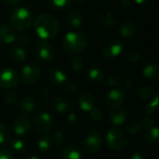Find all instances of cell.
<instances>
[{
	"label": "cell",
	"mask_w": 159,
	"mask_h": 159,
	"mask_svg": "<svg viewBox=\"0 0 159 159\" xmlns=\"http://www.w3.org/2000/svg\"><path fill=\"white\" fill-rule=\"evenodd\" d=\"M34 30L41 39H51L58 34L60 23L53 15L49 13H43L35 20Z\"/></svg>",
	"instance_id": "1"
},
{
	"label": "cell",
	"mask_w": 159,
	"mask_h": 159,
	"mask_svg": "<svg viewBox=\"0 0 159 159\" xmlns=\"http://www.w3.org/2000/svg\"><path fill=\"white\" fill-rule=\"evenodd\" d=\"M64 49L71 54H78L83 52L88 46L86 36L77 32H70L65 34L62 40Z\"/></svg>",
	"instance_id": "2"
},
{
	"label": "cell",
	"mask_w": 159,
	"mask_h": 159,
	"mask_svg": "<svg viewBox=\"0 0 159 159\" xmlns=\"http://www.w3.org/2000/svg\"><path fill=\"white\" fill-rule=\"evenodd\" d=\"M10 22L14 30L26 31L33 23V14L29 8L19 7L13 10L10 16Z\"/></svg>",
	"instance_id": "3"
},
{
	"label": "cell",
	"mask_w": 159,
	"mask_h": 159,
	"mask_svg": "<svg viewBox=\"0 0 159 159\" xmlns=\"http://www.w3.org/2000/svg\"><path fill=\"white\" fill-rule=\"evenodd\" d=\"M106 143L113 150H122L128 144V138L119 128H113L107 132Z\"/></svg>",
	"instance_id": "4"
},
{
	"label": "cell",
	"mask_w": 159,
	"mask_h": 159,
	"mask_svg": "<svg viewBox=\"0 0 159 159\" xmlns=\"http://www.w3.org/2000/svg\"><path fill=\"white\" fill-rule=\"evenodd\" d=\"M102 145V137L97 130L88 131L83 139V146L85 150L90 154H96L100 151Z\"/></svg>",
	"instance_id": "5"
},
{
	"label": "cell",
	"mask_w": 159,
	"mask_h": 159,
	"mask_svg": "<svg viewBox=\"0 0 159 159\" xmlns=\"http://www.w3.org/2000/svg\"><path fill=\"white\" fill-rule=\"evenodd\" d=\"M52 126V118L47 112L37 113L33 119V127L38 133L45 134L48 132Z\"/></svg>",
	"instance_id": "6"
},
{
	"label": "cell",
	"mask_w": 159,
	"mask_h": 159,
	"mask_svg": "<svg viewBox=\"0 0 159 159\" xmlns=\"http://www.w3.org/2000/svg\"><path fill=\"white\" fill-rule=\"evenodd\" d=\"M123 50L122 44L116 39H108L102 47V53L107 60H113L118 57Z\"/></svg>",
	"instance_id": "7"
},
{
	"label": "cell",
	"mask_w": 159,
	"mask_h": 159,
	"mask_svg": "<svg viewBox=\"0 0 159 159\" xmlns=\"http://www.w3.org/2000/svg\"><path fill=\"white\" fill-rule=\"evenodd\" d=\"M18 83L19 75L14 69L6 67L0 71V87L4 89H13Z\"/></svg>",
	"instance_id": "8"
},
{
	"label": "cell",
	"mask_w": 159,
	"mask_h": 159,
	"mask_svg": "<svg viewBox=\"0 0 159 159\" xmlns=\"http://www.w3.org/2000/svg\"><path fill=\"white\" fill-rule=\"evenodd\" d=\"M125 90L121 89H113L106 96V104L112 110L122 107L125 102Z\"/></svg>",
	"instance_id": "9"
},
{
	"label": "cell",
	"mask_w": 159,
	"mask_h": 159,
	"mask_svg": "<svg viewBox=\"0 0 159 159\" xmlns=\"http://www.w3.org/2000/svg\"><path fill=\"white\" fill-rule=\"evenodd\" d=\"M36 51L39 59L44 62H49L55 56L53 47L44 39H40L36 43Z\"/></svg>",
	"instance_id": "10"
},
{
	"label": "cell",
	"mask_w": 159,
	"mask_h": 159,
	"mask_svg": "<svg viewBox=\"0 0 159 159\" xmlns=\"http://www.w3.org/2000/svg\"><path fill=\"white\" fill-rule=\"evenodd\" d=\"M41 75L40 68L35 64H27L22 67L20 72L21 80L26 84L35 83Z\"/></svg>",
	"instance_id": "11"
},
{
	"label": "cell",
	"mask_w": 159,
	"mask_h": 159,
	"mask_svg": "<svg viewBox=\"0 0 159 159\" xmlns=\"http://www.w3.org/2000/svg\"><path fill=\"white\" fill-rule=\"evenodd\" d=\"M31 126H32V123L28 116H26L25 115L20 116L16 117L13 122V130L15 134L19 136H22L30 130Z\"/></svg>",
	"instance_id": "12"
},
{
	"label": "cell",
	"mask_w": 159,
	"mask_h": 159,
	"mask_svg": "<svg viewBox=\"0 0 159 159\" xmlns=\"http://www.w3.org/2000/svg\"><path fill=\"white\" fill-rule=\"evenodd\" d=\"M16 32L10 25H0V43L3 45H9L16 41Z\"/></svg>",
	"instance_id": "13"
},
{
	"label": "cell",
	"mask_w": 159,
	"mask_h": 159,
	"mask_svg": "<svg viewBox=\"0 0 159 159\" xmlns=\"http://www.w3.org/2000/svg\"><path fill=\"white\" fill-rule=\"evenodd\" d=\"M73 107V102L71 99L64 96H58L53 101V108L58 113H64L69 111Z\"/></svg>",
	"instance_id": "14"
},
{
	"label": "cell",
	"mask_w": 159,
	"mask_h": 159,
	"mask_svg": "<svg viewBox=\"0 0 159 159\" xmlns=\"http://www.w3.org/2000/svg\"><path fill=\"white\" fill-rule=\"evenodd\" d=\"M83 21L82 14L79 10L73 8L70 9L66 14V22L72 28H78L81 26Z\"/></svg>",
	"instance_id": "15"
},
{
	"label": "cell",
	"mask_w": 159,
	"mask_h": 159,
	"mask_svg": "<svg viewBox=\"0 0 159 159\" xmlns=\"http://www.w3.org/2000/svg\"><path fill=\"white\" fill-rule=\"evenodd\" d=\"M127 118H128V112L123 107L112 110L110 114V121L115 126H120L124 124Z\"/></svg>",
	"instance_id": "16"
},
{
	"label": "cell",
	"mask_w": 159,
	"mask_h": 159,
	"mask_svg": "<svg viewBox=\"0 0 159 159\" xmlns=\"http://www.w3.org/2000/svg\"><path fill=\"white\" fill-rule=\"evenodd\" d=\"M78 104H79V107L83 111L89 112L91 109L94 108L95 99H94V97H93V95L91 93L83 92L78 98Z\"/></svg>",
	"instance_id": "17"
},
{
	"label": "cell",
	"mask_w": 159,
	"mask_h": 159,
	"mask_svg": "<svg viewBox=\"0 0 159 159\" xmlns=\"http://www.w3.org/2000/svg\"><path fill=\"white\" fill-rule=\"evenodd\" d=\"M99 20L102 27L105 29L114 28L116 25V15L109 11H102L99 14Z\"/></svg>",
	"instance_id": "18"
},
{
	"label": "cell",
	"mask_w": 159,
	"mask_h": 159,
	"mask_svg": "<svg viewBox=\"0 0 159 159\" xmlns=\"http://www.w3.org/2000/svg\"><path fill=\"white\" fill-rule=\"evenodd\" d=\"M62 159H83L82 151L75 145L65 146L61 152Z\"/></svg>",
	"instance_id": "19"
},
{
	"label": "cell",
	"mask_w": 159,
	"mask_h": 159,
	"mask_svg": "<svg viewBox=\"0 0 159 159\" xmlns=\"http://www.w3.org/2000/svg\"><path fill=\"white\" fill-rule=\"evenodd\" d=\"M120 35L125 39V40H130L134 37L136 30L135 26L132 21L130 20H125L121 26H120Z\"/></svg>",
	"instance_id": "20"
},
{
	"label": "cell",
	"mask_w": 159,
	"mask_h": 159,
	"mask_svg": "<svg viewBox=\"0 0 159 159\" xmlns=\"http://www.w3.org/2000/svg\"><path fill=\"white\" fill-rule=\"evenodd\" d=\"M35 107H36V102L34 98L30 95L24 97L20 104V109L24 115L32 114L35 110Z\"/></svg>",
	"instance_id": "21"
},
{
	"label": "cell",
	"mask_w": 159,
	"mask_h": 159,
	"mask_svg": "<svg viewBox=\"0 0 159 159\" xmlns=\"http://www.w3.org/2000/svg\"><path fill=\"white\" fill-rule=\"evenodd\" d=\"M48 77H49L50 82L54 85H57V86L64 84L67 80V76H66L65 73L59 68L51 70L49 72Z\"/></svg>",
	"instance_id": "22"
},
{
	"label": "cell",
	"mask_w": 159,
	"mask_h": 159,
	"mask_svg": "<svg viewBox=\"0 0 159 159\" xmlns=\"http://www.w3.org/2000/svg\"><path fill=\"white\" fill-rule=\"evenodd\" d=\"M143 75L151 80V81H157L159 78V67L156 63H149L147 64L143 70Z\"/></svg>",
	"instance_id": "23"
},
{
	"label": "cell",
	"mask_w": 159,
	"mask_h": 159,
	"mask_svg": "<svg viewBox=\"0 0 159 159\" xmlns=\"http://www.w3.org/2000/svg\"><path fill=\"white\" fill-rule=\"evenodd\" d=\"M9 56L14 62L20 63V62L24 61L27 54H26V50L21 46H16L10 49Z\"/></svg>",
	"instance_id": "24"
},
{
	"label": "cell",
	"mask_w": 159,
	"mask_h": 159,
	"mask_svg": "<svg viewBox=\"0 0 159 159\" xmlns=\"http://www.w3.org/2000/svg\"><path fill=\"white\" fill-rule=\"evenodd\" d=\"M7 143L10 149L17 154H21L26 150V143L22 139L14 138L12 140H9Z\"/></svg>",
	"instance_id": "25"
},
{
	"label": "cell",
	"mask_w": 159,
	"mask_h": 159,
	"mask_svg": "<svg viewBox=\"0 0 159 159\" xmlns=\"http://www.w3.org/2000/svg\"><path fill=\"white\" fill-rule=\"evenodd\" d=\"M144 140L149 144H157L159 142L158 129L157 127H153L149 129H146L144 133Z\"/></svg>",
	"instance_id": "26"
},
{
	"label": "cell",
	"mask_w": 159,
	"mask_h": 159,
	"mask_svg": "<svg viewBox=\"0 0 159 159\" xmlns=\"http://www.w3.org/2000/svg\"><path fill=\"white\" fill-rule=\"evenodd\" d=\"M138 93H139L140 97L144 101H151L157 95L156 90L152 87H149V86L141 87L138 90Z\"/></svg>",
	"instance_id": "27"
},
{
	"label": "cell",
	"mask_w": 159,
	"mask_h": 159,
	"mask_svg": "<svg viewBox=\"0 0 159 159\" xmlns=\"http://www.w3.org/2000/svg\"><path fill=\"white\" fill-rule=\"evenodd\" d=\"M88 77L90 81L94 83H101L104 79V74L102 70L98 68H91L88 72Z\"/></svg>",
	"instance_id": "28"
},
{
	"label": "cell",
	"mask_w": 159,
	"mask_h": 159,
	"mask_svg": "<svg viewBox=\"0 0 159 159\" xmlns=\"http://www.w3.org/2000/svg\"><path fill=\"white\" fill-rule=\"evenodd\" d=\"M48 3L51 7L61 11L68 8L72 3V0H48Z\"/></svg>",
	"instance_id": "29"
},
{
	"label": "cell",
	"mask_w": 159,
	"mask_h": 159,
	"mask_svg": "<svg viewBox=\"0 0 159 159\" xmlns=\"http://www.w3.org/2000/svg\"><path fill=\"white\" fill-rule=\"evenodd\" d=\"M51 144H52L51 139L48 136H43L37 142V148L40 152L46 153L50 149Z\"/></svg>",
	"instance_id": "30"
},
{
	"label": "cell",
	"mask_w": 159,
	"mask_h": 159,
	"mask_svg": "<svg viewBox=\"0 0 159 159\" xmlns=\"http://www.w3.org/2000/svg\"><path fill=\"white\" fill-rule=\"evenodd\" d=\"M143 129V126L141 124L140 121H137V120H132L130 121L129 123H128L127 127H126V129L129 133L132 134V135H135V134H138L141 132Z\"/></svg>",
	"instance_id": "31"
},
{
	"label": "cell",
	"mask_w": 159,
	"mask_h": 159,
	"mask_svg": "<svg viewBox=\"0 0 159 159\" xmlns=\"http://www.w3.org/2000/svg\"><path fill=\"white\" fill-rule=\"evenodd\" d=\"M10 140V130L2 122H0V144L7 143Z\"/></svg>",
	"instance_id": "32"
},
{
	"label": "cell",
	"mask_w": 159,
	"mask_h": 159,
	"mask_svg": "<svg viewBox=\"0 0 159 159\" xmlns=\"http://www.w3.org/2000/svg\"><path fill=\"white\" fill-rule=\"evenodd\" d=\"M70 66L73 71L75 72H79L83 69L84 66V61L81 57L79 56H75L71 59L70 61Z\"/></svg>",
	"instance_id": "33"
},
{
	"label": "cell",
	"mask_w": 159,
	"mask_h": 159,
	"mask_svg": "<svg viewBox=\"0 0 159 159\" xmlns=\"http://www.w3.org/2000/svg\"><path fill=\"white\" fill-rule=\"evenodd\" d=\"M51 142L54 143V145L56 146H61L64 144L65 143V135L62 131L61 130H57L53 133V136H52V140Z\"/></svg>",
	"instance_id": "34"
},
{
	"label": "cell",
	"mask_w": 159,
	"mask_h": 159,
	"mask_svg": "<svg viewBox=\"0 0 159 159\" xmlns=\"http://www.w3.org/2000/svg\"><path fill=\"white\" fill-rule=\"evenodd\" d=\"M129 59L132 62H137L141 59V51L136 47H131L129 50Z\"/></svg>",
	"instance_id": "35"
},
{
	"label": "cell",
	"mask_w": 159,
	"mask_h": 159,
	"mask_svg": "<svg viewBox=\"0 0 159 159\" xmlns=\"http://www.w3.org/2000/svg\"><path fill=\"white\" fill-rule=\"evenodd\" d=\"M157 104H158V96L157 95L154 99H152L147 104H146V107H145V112H146V115H152L157 108Z\"/></svg>",
	"instance_id": "36"
},
{
	"label": "cell",
	"mask_w": 159,
	"mask_h": 159,
	"mask_svg": "<svg viewBox=\"0 0 159 159\" xmlns=\"http://www.w3.org/2000/svg\"><path fill=\"white\" fill-rule=\"evenodd\" d=\"M122 79L123 77L120 75V74H113L109 76L107 83L110 87H116L122 82Z\"/></svg>",
	"instance_id": "37"
},
{
	"label": "cell",
	"mask_w": 159,
	"mask_h": 159,
	"mask_svg": "<svg viewBox=\"0 0 159 159\" xmlns=\"http://www.w3.org/2000/svg\"><path fill=\"white\" fill-rule=\"evenodd\" d=\"M5 102L8 105H14L17 103L18 102V95L13 92V91H10V92H7L6 95H5Z\"/></svg>",
	"instance_id": "38"
},
{
	"label": "cell",
	"mask_w": 159,
	"mask_h": 159,
	"mask_svg": "<svg viewBox=\"0 0 159 159\" xmlns=\"http://www.w3.org/2000/svg\"><path fill=\"white\" fill-rule=\"evenodd\" d=\"M142 126L145 129H149L153 127H155V120L153 119L152 116H150L149 115L145 116L143 117L142 121H141Z\"/></svg>",
	"instance_id": "39"
},
{
	"label": "cell",
	"mask_w": 159,
	"mask_h": 159,
	"mask_svg": "<svg viewBox=\"0 0 159 159\" xmlns=\"http://www.w3.org/2000/svg\"><path fill=\"white\" fill-rule=\"evenodd\" d=\"M90 117L95 121H100L103 118V112L100 108H93L89 111Z\"/></svg>",
	"instance_id": "40"
},
{
	"label": "cell",
	"mask_w": 159,
	"mask_h": 159,
	"mask_svg": "<svg viewBox=\"0 0 159 159\" xmlns=\"http://www.w3.org/2000/svg\"><path fill=\"white\" fill-rule=\"evenodd\" d=\"M39 94L40 97L43 101V102L46 104L48 101V97H49V90L47 87H41L39 89Z\"/></svg>",
	"instance_id": "41"
},
{
	"label": "cell",
	"mask_w": 159,
	"mask_h": 159,
	"mask_svg": "<svg viewBox=\"0 0 159 159\" xmlns=\"http://www.w3.org/2000/svg\"><path fill=\"white\" fill-rule=\"evenodd\" d=\"M64 89H65L66 92L73 94V93H75V91L77 90V88H76V85L75 83H73V82H67L65 84V86H64Z\"/></svg>",
	"instance_id": "42"
},
{
	"label": "cell",
	"mask_w": 159,
	"mask_h": 159,
	"mask_svg": "<svg viewBox=\"0 0 159 159\" xmlns=\"http://www.w3.org/2000/svg\"><path fill=\"white\" fill-rule=\"evenodd\" d=\"M0 159H15L10 151L6 149H0Z\"/></svg>",
	"instance_id": "43"
},
{
	"label": "cell",
	"mask_w": 159,
	"mask_h": 159,
	"mask_svg": "<svg viewBox=\"0 0 159 159\" xmlns=\"http://www.w3.org/2000/svg\"><path fill=\"white\" fill-rule=\"evenodd\" d=\"M18 41L20 43V46L23 47V46H28L31 42L30 40V37L28 35H25V34H21L18 37Z\"/></svg>",
	"instance_id": "44"
},
{
	"label": "cell",
	"mask_w": 159,
	"mask_h": 159,
	"mask_svg": "<svg viewBox=\"0 0 159 159\" xmlns=\"http://www.w3.org/2000/svg\"><path fill=\"white\" fill-rule=\"evenodd\" d=\"M77 121V116L74 113H71L68 116H67V122L70 124V125H74L75 124V122Z\"/></svg>",
	"instance_id": "45"
},
{
	"label": "cell",
	"mask_w": 159,
	"mask_h": 159,
	"mask_svg": "<svg viewBox=\"0 0 159 159\" xmlns=\"http://www.w3.org/2000/svg\"><path fill=\"white\" fill-rule=\"evenodd\" d=\"M131 159H146V157L143 152H135L132 155Z\"/></svg>",
	"instance_id": "46"
},
{
	"label": "cell",
	"mask_w": 159,
	"mask_h": 159,
	"mask_svg": "<svg viewBox=\"0 0 159 159\" xmlns=\"http://www.w3.org/2000/svg\"><path fill=\"white\" fill-rule=\"evenodd\" d=\"M22 0H7L6 3L8 4V5H11V6H18L21 3Z\"/></svg>",
	"instance_id": "47"
},
{
	"label": "cell",
	"mask_w": 159,
	"mask_h": 159,
	"mask_svg": "<svg viewBox=\"0 0 159 159\" xmlns=\"http://www.w3.org/2000/svg\"><path fill=\"white\" fill-rule=\"evenodd\" d=\"M121 2H122V4H123L124 6L129 7V6H131V5L133 4L134 0H121Z\"/></svg>",
	"instance_id": "48"
},
{
	"label": "cell",
	"mask_w": 159,
	"mask_h": 159,
	"mask_svg": "<svg viewBox=\"0 0 159 159\" xmlns=\"http://www.w3.org/2000/svg\"><path fill=\"white\" fill-rule=\"evenodd\" d=\"M22 159H40L36 155H27L24 157H22Z\"/></svg>",
	"instance_id": "49"
},
{
	"label": "cell",
	"mask_w": 159,
	"mask_h": 159,
	"mask_svg": "<svg viewBox=\"0 0 159 159\" xmlns=\"http://www.w3.org/2000/svg\"><path fill=\"white\" fill-rule=\"evenodd\" d=\"M136 3H138V4H140V5H143V4H145V3H147L149 0H134Z\"/></svg>",
	"instance_id": "50"
},
{
	"label": "cell",
	"mask_w": 159,
	"mask_h": 159,
	"mask_svg": "<svg viewBox=\"0 0 159 159\" xmlns=\"http://www.w3.org/2000/svg\"><path fill=\"white\" fill-rule=\"evenodd\" d=\"M125 87H126V88H131V87H132V82H131V81H127V82L125 83Z\"/></svg>",
	"instance_id": "51"
},
{
	"label": "cell",
	"mask_w": 159,
	"mask_h": 159,
	"mask_svg": "<svg viewBox=\"0 0 159 159\" xmlns=\"http://www.w3.org/2000/svg\"><path fill=\"white\" fill-rule=\"evenodd\" d=\"M76 2H78V3H83V2H85L86 0H75Z\"/></svg>",
	"instance_id": "52"
},
{
	"label": "cell",
	"mask_w": 159,
	"mask_h": 159,
	"mask_svg": "<svg viewBox=\"0 0 159 159\" xmlns=\"http://www.w3.org/2000/svg\"><path fill=\"white\" fill-rule=\"evenodd\" d=\"M0 1H2V2H6L7 0H0Z\"/></svg>",
	"instance_id": "53"
},
{
	"label": "cell",
	"mask_w": 159,
	"mask_h": 159,
	"mask_svg": "<svg viewBox=\"0 0 159 159\" xmlns=\"http://www.w3.org/2000/svg\"></svg>",
	"instance_id": "54"
}]
</instances>
